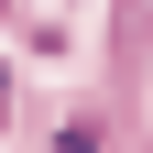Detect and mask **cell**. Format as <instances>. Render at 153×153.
<instances>
[{"label":"cell","instance_id":"2","mask_svg":"<svg viewBox=\"0 0 153 153\" xmlns=\"http://www.w3.org/2000/svg\"><path fill=\"white\" fill-rule=\"evenodd\" d=\"M0 99H11V76H0Z\"/></svg>","mask_w":153,"mask_h":153},{"label":"cell","instance_id":"1","mask_svg":"<svg viewBox=\"0 0 153 153\" xmlns=\"http://www.w3.org/2000/svg\"><path fill=\"white\" fill-rule=\"evenodd\" d=\"M99 142H109L99 120H66V131H55V153H99Z\"/></svg>","mask_w":153,"mask_h":153}]
</instances>
